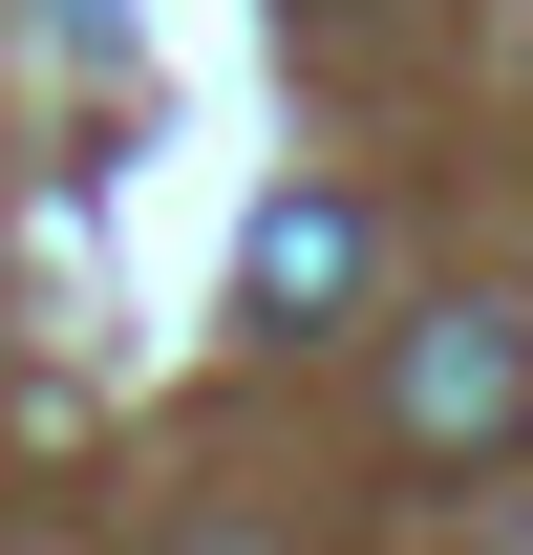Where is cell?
Wrapping results in <instances>:
<instances>
[{"label":"cell","instance_id":"cell-1","mask_svg":"<svg viewBox=\"0 0 533 555\" xmlns=\"http://www.w3.org/2000/svg\"><path fill=\"white\" fill-rule=\"evenodd\" d=\"M405 427H427V449H512V427H533V343H491V321H448V343L405 363Z\"/></svg>","mask_w":533,"mask_h":555},{"label":"cell","instance_id":"cell-2","mask_svg":"<svg viewBox=\"0 0 533 555\" xmlns=\"http://www.w3.org/2000/svg\"><path fill=\"white\" fill-rule=\"evenodd\" d=\"M341 278H363V214H341V193H277V214H257V299H277V321H321Z\"/></svg>","mask_w":533,"mask_h":555}]
</instances>
